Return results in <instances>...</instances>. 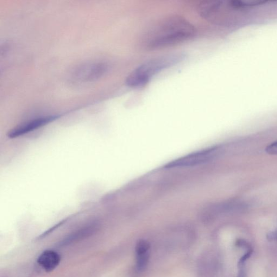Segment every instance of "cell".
<instances>
[{"label": "cell", "mask_w": 277, "mask_h": 277, "mask_svg": "<svg viewBox=\"0 0 277 277\" xmlns=\"http://www.w3.org/2000/svg\"><path fill=\"white\" fill-rule=\"evenodd\" d=\"M196 34V28L185 18L168 15L161 18L146 31L141 45L148 50L161 49L190 40Z\"/></svg>", "instance_id": "cell-1"}, {"label": "cell", "mask_w": 277, "mask_h": 277, "mask_svg": "<svg viewBox=\"0 0 277 277\" xmlns=\"http://www.w3.org/2000/svg\"><path fill=\"white\" fill-rule=\"evenodd\" d=\"M184 53L166 54L151 59L136 68L126 80V84L132 89H138L145 86L155 75L183 61Z\"/></svg>", "instance_id": "cell-2"}, {"label": "cell", "mask_w": 277, "mask_h": 277, "mask_svg": "<svg viewBox=\"0 0 277 277\" xmlns=\"http://www.w3.org/2000/svg\"><path fill=\"white\" fill-rule=\"evenodd\" d=\"M217 147L210 148L189 154L169 162L165 166L166 168L194 166L209 162L218 154Z\"/></svg>", "instance_id": "cell-3"}, {"label": "cell", "mask_w": 277, "mask_h": 277, "mask_svg": "<svg viewBox=\"0 0 277 277\" xmlns=\"http://www.w3.org/2000/svg\"><path fill=\"white\" fill-rule=\"evenodd\" d=\"M108 71L103 62L92 63L78 68L72 74V80L77 83H86L102 77Z\"/></svg>", "instance_id": "cell-4"}, {"label": "cell", "mask_w": 277, "mask_h": 277, "mask_svg": "<svg viewBox=\"0 0 277 277\" xmlns=\"http://www.w3.org/2000/svg\"><path fill=\"white\" fill-rule=\"evenodd\" d=\"M57 116H47L36 118L24 123L9 132L8 137L15 138L29 133L43 126L51 123L57 119Z\"/></svg>", "instance_id": "cell-5"}, {"label": "cell", "mask_w": 277, "mask_h": 277, "mask_svg": "<svg viewBox=\"0 0 277 277\" xmlns=\"http://www.w3.org/2000/svg\"><path fill=\"white\" fill-rule=\"evenodd\" d=\"M98 228L99 224L96 222L87 224L62 239L58 245L60 247H64L79 242L95 234Z\"/></svg>", "instance_id": "cell-6"}, {"label": "cell", "mask_w": 277, "mask_h": 277, "mask_svg": "<svg viewBox=\"0 0 277 277\" xmlns=\"http://www.w3.org/2000/svg\"><path fill=\"white\" fill-rule=\"evenodd\" d=\"M61 256L56 251L47 250L42 252L37 258V263L47 273L53 272L58 267Z\"/></svg>", "instance_id": "cell-7"}, {"label": "cell", "mask_w": 277, "mask_h": 277, "mask_svg": "<svg viewBox=\"0 0 277 277\" xmlns=\"http://www.w3.org/2000/svg\"><path fill=\"white\" fill-rule=\"evenodd\" d=\"M149 261L148 253L140 255H137L136 266L138 270L143 271L148 266Z\"/></svg>", "instance_id": "cell-8"}, {"label": "cell", "mask_w": 277, "mask_h": 277, "mask_svg": "<svg viewBox=\"0 0 277 277\" xmlns=\"http://www.w3.org/2000/svg\"><path fill=\"white\" fill-rule=\"evenodd\" d=\"M150 247V245L147 241L140 240L138 241L136 247V253L137 255H140L148 253Z\"/></svg>", "instance_id": "cell-9"}, {"label": "cell", "mask_w": 277, "mask_h": 277, "mask_svg": "<svg viewBox=\"0 0 277 277\" xmlns=\"http://www.w3.org/2000/svg\"><path fill=\"white\" fill-rule=\"evenodd\" d=\"M266 152L270 155H277V140L271 143L266 148Z\"/></svg>", "instance_id": "cell-10"}, {"label": "cell", "mask_w": 277, "mask_h": 277, "mask_svg": "<svg viewBox=\"0 0 277 277\" xmlns=\"http://www.w3.org/2000/svg\"><path fill=\"white\" fill-rule=\"evenodd\" d=\"M64 222H65L64 221L62 222L59 223L58 224L55 225L51 229H50L48 230H47V231H46L45 232H44L43 234H42L38 238H37V239H39V240H40V239L45 238L47 236H48L50 234H51V233L53 232L54 231H55L56 229L58 228L60 226H61L62 224H64Z\"/></svg>", "instance_id": "cell-11"}, {"label": "cell", "mask_w": 277, "mask_h": 277, "mask_svg": "<svg viewBox=\"0 0 277 277\" xmlns=\"http://www.w3.org/2000/svg\"><path fill=\"white\" fill-rule=\"evenodd\" d=\"M269 238L273 239V240L277 241V230L270 234Z\"/></svg>", "instance_id": "cell-12"}]
</instances>
